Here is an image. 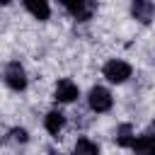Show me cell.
<instances>
[{
    "label": "cell",
    "mask_w": 155,
    "mask_h": 155,
    "mask_svg": "<svg viewBox=\"0 0 155 155\" xmlns=\"http://www.w3.org/2000/svg\"><path fill=\"white\" fill-rule=\"evenodd\" d=\"M87 102H90V109H92V111H97V114L109 111V109H111V104H114V99H111V94H109V90H107V87H92V90H90Z\"/></svg>",
    "instance_id": "6da1fadb"
},
{
    "label": "cell",
    "mask_w": 155,
    "mask_h": 155,
    "mask_svg": "<svg viewBox=\"0 0 155 155\" xmlns=\"http://www.w3.org/2000/svg\"><path fill=\"white\" fill-rule=\"evenodd\" d=\"M5 82H7V87H12L15 92H22V90L27 87V73H24V68H22L17 61L7 63V68H5Z\"/></svg>",
    "instance_id": "7a4b0ae2"
},
{
    "label": "cell",
    "mask_w": 155,
    "mask_h": 155,
    "mask_svg": "<svg viewBox=\"0 0 155 155\" xmlns=\"http://www.w3.org/2000/svg\"><path fill=\"white\" fill-rule=\"evenodd\" d=\"M104 78H107L109 82H124V80L131 78V65H128L126 61L114 58V61H109V63L104 65Z\"/></svg>",
    "instance_id": "3957f363"
},
{
    "label": "cell",
    "mask_w": 155,
    "mask_h": 155,
    "mask_svg": "<svg viewBox=\"0 0 155 155\" xmlns=\"http://www.w3.org/2000/svg\"><path fill=\"white\" fill-rule=\"evenodd\" d=\"M56 99L58 102H75L78 97H80V90H78V85L73 82V80H68V78H63V80H58V85H56Z\"/></svg>",
    "instance_id": "277c9868"
},
{
    "label": "cell",
    "mask_w": 155,
    "mask_h": 155,
    "mask_svg": "<svg viewBox=\"0 0 155 155\" xmlns=\"http://www.w3.org/2000/svg\"><path fill=\"white\" fill-rule=\"evenodd\" d=\"M131 148L136 150V155H155V126L148 133L136 136V140H133Z\"/></svg>",
    "instance_id": "5b68a950"
},
{
    "label": "cell",
    "mask_w": 155,
    "mask_h": 155,
    "mask_svg": "<svg viewBox=\"0 0 155 155\" xmlns=\"http://www.w3.org/2000/svg\"><path fill=\"white\" fill-rule=\"evenodd\" d=\"M65 5V10L75 17V19H80V22H85V19H90V15H92V5L90 2H85V0H78V2H63Z\"/></svg>",
    "instance_id": "8992f818"
},
{
    "label": "cell",
    "mask_w": 155,
    "mask_h": 155,
    "mask_svg": "<svg viewBox=\"0 0 155 155\" xmlns=\"http://www.w3.org/2000/svg\"><path fill=\"white\" fill-rule=\"evenodd\" d=\"M131 12H133L136 19H140V22H150L153 15H155V5H153V2H145V0H136V2L131 5Z\"/></svg>",
    "instance_id": "52a82bcc"
},
{
    "label": "cell",
    "mask_w": 155,
    "mask_h": 155,
    "mask_svg": "<svg viewBox=\"0 0 155 155\" xmlns=\"http://www.w3.org/2000/svg\"><path fill=\"white\" fill-rule=\"evenodd\" d=\"M44 126H46V131H48V133L58 136V133H61V128L65 126V116H63L61 111H56V109H53V111H48V114H46Z\"/></svg>",
    "instance_id": "ba28073f"
},
{
    "label": "cell",
    "mask_w": 155,
    "mask_h": 155,
    "mask_svg": "<svg viewBox=\"0 0 155 155\" xmlns=\"http://www.w3.org/2000/svg\"><path fill=\"white\" fill-rule=\"evenodd\" d=\"M24 7H27L36 19H48V15H51V7H48L44 0H39V2H36V0H27Z\"/></svg>",
    "instance_id": "9c48e42d"
},
{
    "label": "cell",
    "mask_w": 155,
    "mask_h": 155,
    "mask_svg": "<svg viewBox=\"0 0 155 155\" xmlns=\"http://www.w3.org/2000/svg\"><path fill=\"white\" fill-rule=\"evenodd\" d=\"M73 155H99V148L90 138H78L75 148H73Z\"/></svg>",
    "instance_id": "30bf717a"
},
{
    "label": "cell",
    "mask_w": 155,
    "mask_h": 155,
    "mask_svg": "<svg viewBox=\"0 0 155 155\" xmlns=\"http://www.w3.org/2000/svg\"><path fill=\"white\" fill-rule=\"evenodd\" d=\"M133 140H136V136H133V131H131V126H121L119 131H116V143L119 145H133Z\"/></svg>",
    "instance_id": "8fae6325"
},
{
    "label": "cell",
    "mask_w": 155,
    "mask_h": 155,
    "mask_svg": "<svg viewBox=\"0 0 155 155\" xmlns=\"http://www.w3.org/2000/svg\"><path fill=\"white\" fill-rule=\"evenodd\" d=\"M12 140L24 143V140H27V131H24V128H12Z\"/></svg>",
    "instance_id": "7c38bea8"
}]
</instances>
